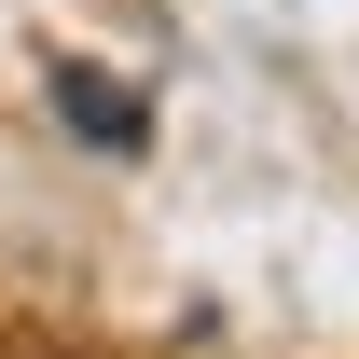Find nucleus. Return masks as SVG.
Listing matches in <instances>:
<instances>
[{"mask_svg":"<svg viewBox=\"0 0 359 359\" xmlns=\"http://www.w3.org/2000/svg\"><path fill=\"white\" fill-rule=\"evenodd\" d=\"M55 125H69V138H97V152H138V138H152V97H138L125 69L55 55Z\"/></svg>","mask_w":359,"mask_h":359,"instance_id":"nucleus-1","label":"nucleus"}]
</instances>
